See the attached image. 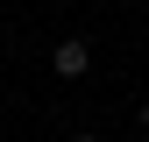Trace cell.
<instances>
[{
	"label": "cell",
	"mask_w": 149,
	"mask_h": 142,
	"mask_svg": "<svg viewBox=\"0 0 149 142\" xmlns=\"http://www.w3.org/2000/svg\"><path fill=\"white\" fill-rule=\"evenodd\" d=\"M92 64V43H57V78H85Z\"/></svg>",
	"instance_id": "6da1fadb"
},
{
	"label": "cell",
	"mask_w": 149,
	"mask_h": 142,
	"mask_svg": "<svg viewBox=\"0 0 149 142\" xmlns=\"http://www.w3.org/2000/svg\"><path fill=\"white\" fill-rule=\"evenodd\" d=\"M142 135H149V100H142Z\"/></svg>",
	"instance_id": "7a4b0ae2"
},
{
	"label": "cell",
	"mask_w": 149,
	"mask_h": 142,
	"mask_svg": "<svg viewBox=\"0 0 149 142\" xmlns=\"http://www.w3.org/2000/svg\"><path fill=\"white\" fill-rule=\"evenodd\" d=\"M71 142H100V135H71Z\"/></svg>",
	"instance_id": "3957f363"
}]
</instances>
